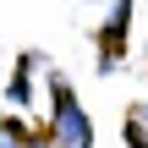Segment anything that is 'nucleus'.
<instances>
[{
    "label": "nucleus",
    "mask_w": 148,
    "mask_h": 148,
    "mask_svg": "<svg viewBox=\"0 0 148 148\" xmlns=\"http://www.w3.org/2000/svg\"><path fill=\"white\" fill-rule=\"evenodd\" d=\"M49 148H88V115L71 99H60V110H55V143Z\"/></svg>",
    "instance_id": "1"
},
{
    "label": "nucleus",
    "mask_w": 148,
    "mask_h": 148,
    "mask_svg": "<svg viewBox=\"0 0 148 148\" xmlns=\"http://www.w3.org/2000/svg\"><path fill=\"white\" fill-rule=\"evenodd\" d=\"M126 143L148 148V104H132V115H126Z\"/></svg>",
    "instance_id": "2"
},
{
    "label": "nucleus",
    "mask_w": 148,
    "mask_h": 148,
    "mask_svg": "<svg viewBox=\"0 0 148 148\" xmlns=\"http://www.w3.org/2000/svg\"><path fill=\"white\" fill-rule=\"evenodd\" d=\"M38 148H49V143H38Z\"/></svg>",
    "instance_id": "3"
}]
</instances>
